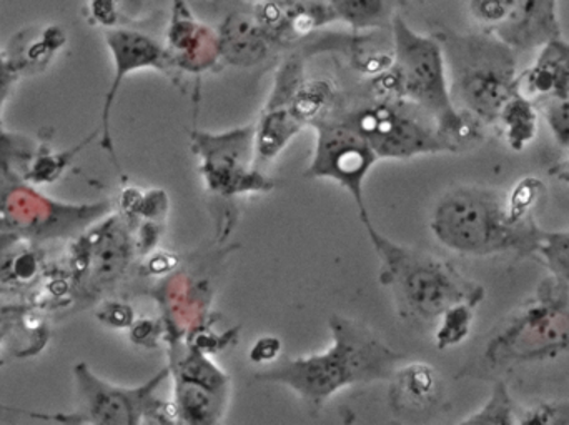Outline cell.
<instances>
[{
	"instance_id": "6da1fadb",
	"label": "cell",
	"mask_w": 569,
	"mask_h": 425,
	"mask_svg": "<svg viewBox=\"0 0 569 425\" xmlns=\"http://www.w3.org/2000/svg\"><path fill=\"white\" fill-rule=\"evenodd\" d=\"M328 327L331 333L328 349L263 370L257 374V380L288 387L311 406H321L341 389L357 384L391 380L403 356L385 344L377 333L343 316H331Z\"/></svg>"
},
{
	"instance_id": "7a4b0ae2",
	"label": "cell",
	"mask_w": 569,
	"mask_h": 425,
	"mask_svg": "<svg viewBox=\"0 0 569 425\" xmlns=\"http://www.w3.org/2000/svg\"><path fill=\"white\" fill-rule=\"evenodd\" d=\"M393 57L388 72L373 82L375 96L395 97L423 110L451 149L473 142L481 123L451 99L447 62L437 37L417 32L401 16L391 17Z\"/></svg>"
},
{
	"instance_id": "3957f363",
	"label": "cell",
	"mask_w": 569,
	"mask_h": 425,
	"mask_svg": "<svg viewBox=\"0 0 569 425\" xmlns=\"http://www.w3.org/2000/svg\"><path fill=\"white\" fill-rule=\"evenodd\" d=\"M361 223L380 259L378 280L390 290L403 319L437 324L450 307L458 304L478 307L483 303L487 296L483 286L468 279L453 264L388 239L370 217H363Z\"/></svg>"
},
{
	"instance_id": "277c9868",
	"label": "cell",
	"mask_w": 569,
	"mask_h": 425,
	"mask_svg": "<svg viewBox=\"0 0 569 425\" xmlns=\"http://www.w3.org/2000/svg\"><path fill=\"white\" fill-rule=\"evenodd\" d=\"M430 229L445 249L467 257L535 254L543 234L533 217L508 216L507 196L478 186L445 192L435 204Z\"/></svg>"
},
{
	"instance_id": "5b68a950",
	"label": "cell",
	"mask_w": 569,
	"mask_h": 425,
	"mask_svg": "<svg viewBox=\"0 0 569 425\" xmlns=\"http://www.w3.org/2000/svg\"><path fill=\"white\" fill-rule=\"evenodd\" d=\"M447 62L451 99L481 126H497L505 103L520 92L517 50L493 33H435Z\"/></svg>"
},
{
	"instance_id": "8992f818",
	"label": "cell",
	"mask_w": 569,
	"mask_h": 425,
	"mask_svg": "<svg viewBox=\"0 0 569 425\" xmlns=\"http://www.w3.org/2000/svg\"><path fill=\"white\" fill-rule=\"evenodd\" d=\"M137 249L129 217L110 212L76 237L66 267L43 276V306L82 310L99 303L123 279Z\"/></svg>"
},
{
	"instance_id": "52a82bcc",
	"label": "cell",
	"mask_w": 569,
	"mask_h": 425,
	"mask_svg": "<svg viewBox=\"0 0 569 425\" xmlns=\"http://www.w3.org/2000/svg\"><path fill=\"white\" fill-rule=\"evenodd\" d=\"M569 353V289L553 276L488 339L483 364L491 370L550 363Z\"/></svg>"
},
{
	"instance_id": "ba28073f",
	"label": "cell",
	"mask_w": 569,
	"mask_h": 425,
	"mask_svg": "<svg viewBox=\"0 0 569 425\" xmlns=\"http://www.w3.org/2000/svg\"><path fill=\"white\" fill-rule=\"evenodd\" d=\"M109 200L66 204L43 196L0 157V230L30 243L76 239L112 212Z\"/></svg>"
},
{
	"instance_id": "9c48e42d",
	"label": "cell",
	"mask_w": 569,
	"mask_h": 425,
	"mask_svg": "<svg viewBox=\"0 0 569 425\" xmlns=\"http://www.w3.org/2000/svg\"><path fill=\"white\" fill-rule=\"evenodd\" d=\"M328 116L357 130L378 159H413L428 154L453 152L433 120L403 99L375 96L368 102Z\"/></svg>"
},
{
	"instance_id": "30bf717a",
	"label": "cell",
	"mask_w": 569,
	"mask_h": 425,
	"mask_svg": "<svg viewBox=\"0 0 569 425\" xmlns=\"http://www.w3.org/2000/svg\"><path fill=\"white\" fill-rule=\"evenodd\" d=\"M170 369L159 374L139 387H119L90 370L86 363L73 367L80 411L79 424L140 425L149 423H177L173 406H167L157 397V389L169 379Z\"/></svg>"
},
{
	"instance_id": "8fae6325",
	"label": "cell",
	"mask_w": 569,
	"mask_h": 425,
	"mask_svg": "<svg viewBox=\"0 0 569 425\" xmlns=\"http://www.w3.org/2000/svg\"><path fill=\"white\" fill-rule=\"evenodd\" d=\"M192 146L210 192L232 197L273 189V180L267 179L257 164L256 126L223 134L196 132Z\"/></svg>"
},
{
	"instance_id": "7c38bea8",
	"label": "cell",
	"mask_w": 569,
	"mask_h": 425,
	"mask_svg": "<svg viewBox=\"0 0 569 425\" xmlns=\"http://www.w3.org/2000/svg\"><path fill=\"white\" fill-rule=\"evenodd\" d=\"M311 126L317 132V142L305 177L333 180L350 194L361 219L370 217L365 202V180L380 160L377 154L357 130L337 117L325 116Z\"/></svg>"
},
{
	"instance_id": "4fadbf2b",
	"label": "cell",
	"mask_w": 569,
	"mask_h": 425,
	"mask_svg": "<svg viewBox=\"0 0 569 425\" xmlns=\"http://www.w3.org/2000/svg\"><path fill=\"white\" fill-rule=\"evenodd\" d=\"M558 3L560 0H470V10L487 32L517 52H528L561 37Z\"/></svg>"
},
{
	"instance_id": "5bb4252c",
	"label": "cell",
	"mask_w": 569,
	"mask_h": 425,
	"mask_svg": "<svg viewBox=\"0 0 569 425\" xmlns=\"http://www.w3.org/2000/svg\"><path fill=\"white\" fill-rule=\"evenodd\" d=\"M106 43L109 47L110 56H112L113 77L109 90L106 92L102 116H100L99 132L102 134L100 146L109 154L116 169L122 172L112 137V110L117 96L122 89L123 80L137 70H166L172 60L162 43L140 30L127 29V27L107 29Z\"/></svg>"
},
{
	"instance_id": "9a60e30c",
	"label": "cell",
	"mask_w": 569,
	"mask_h": 425,
	"mask_svg": "<svg viewBox=\"0 0 569 425\" xmlns=\"http://www.w3.org/2000/svg\"><path fill=\"white\" fill-rule=\"evenodd\" d=\"M520 92L535 103L569 96V42L563 37L540 47L537 59L520 73Z\"/></svg>"
},
{
	"instance_id": "2e32d148",
	"label": "cell",
	"mask_w": 569,
	"mask_h": 425,
	"mask_svg": "<svg viewBox=\"0 0 569 425\" xmlns=\"http://www.w3.org/2000/svg\"><path fill=\"white\" fill-rule=\"evenodd\" d=\"M66 42L59 26L30 27L16 33L3 53L17 76H30L46 70Z\"/></svg>"
},
{
	"instance_id": "e0dca14e",
	"label": "cell",
	"mask_w": 569,
	"mask_h": 425,
	"mask_svg": "<svg viewBox=\"0 0 569 425\" xmlns=\"http://www.w3.org/2000/svg\"><path fill=\"white\" fill-rule=\"evenodd\" d=\"M272 42L256 16L236 13L220 30L219 56L233 66L252 67L267 59Z\"/></svg>"
},
{
	"instance_id": "ac0fdd59",
	"label": "cell",
	"mask_w": 569,
	"mask_h": 425,
	"mask_svg": "<svg viewBox=\"0 0 569 425\" xmlns=\"http://www.w3.org/2000/svg\"><path fill=\"white\" fill-rule=\"evenodd\" d=\"M39 244L0 230V287L29 289L46 276Z\"/></svg>"
},
{
	"instance_id": "d6986e66",
	"label": "cell",
	"mask_w": 569,
	"mask_h": 425,
	"mask_svg": "<svg viewBox=\"0 0 569 425\" xmlns=\"http://www.w3.org/2000/svg\"><path fill=\"white\" fill-rule=\"evenodd\" d=\"M390 383V399L397 411L427 409L438 399L440 393L438 374L433 367L423 363L398 367Z\"/></svg>"
},
{
	"instance_id": "ffe728a7",
	"label": "cell",
	"mask_w": 569,
	"mask_h": 425,
	"mask_svg": "<svg viewBox=\"0 0 569 425\" xmlns=\"http://www.w3.org/2000/svg\"><path fill=\"white\" fill-rule=\"evenodd\" d=\"M301 127L303 122L291 112L290 103L270 100L262 119L256 126V152L259 167L272 162L293 139L295 134L300 132Z\"/></svg>"
},
{
	"instance_id": "44dd1931",
	"label": "cell",
	"mask_w": 569,
	"mask_h": 425,
	"mask_svg": "<svg viewBox=\"0 0 569 425\" xmlns=\"http://www.w3.org/2000/svg\"><path fill=\"white\" fill-rule=\"evenodd\" d=\"M227 391L213 389L193 380L177 379L176 409L177 421L187 424H216L223 414Z\"/></svg>"
},
{
	"instance_id": "7402d4cb",
	"label": "cell",
	"mask_w": 569,
	"mask_h": 425,
	"mask_svg": "<svg viewBox=\"0 0 569 425\" xmlns=\"http://www.w3.org/2000/svg\"><path fill=\"white\" fill-rule=\"evenodd\" d=\"M497 126L500 127L510 149L521 152L533 142L538 134L540 116H538L537 103L528 99L525 93L518 92L505 103Z\"/></svg>"
},
{
	"instance_id": "603a6c76",
	"label": "cell",
	"mask_w": 569,
	"mask_h": 425,
	"mask_svg": "<svg viewBox=\"0 0 569 425\" xmlns=\"http://www.w3.org/2000/svg\"><path fill=\"white\" fill-rule=\"evenodd\" d=\"M333 20H343L353 29H368L388 23L391 16L387 0H325Z\"/></svg>"
},
{
	"instance_id": "cb8c5ba5",
	"label": "cell",
	"mask_w": 569,
	"mask_h": 425,
	"mask_svg": "<svg viewBox=\"0 0 569 425\" xmlns=\"http://www.w3.org/2000/svg\"><path fill=\"white\" fill-rule=\"evenodd\" d=\"M461 425H520V409L503 380H498L487 403Z\"/></svg>"
},
{
	"instance_id": "d4e9b609",
	"label": "cell",
	"mask_w": 569,
	"mask_h": 425,
	"mask_svg": "<svg viewBox=\"0 0 569 425\" xmlns=\"http://www.w3.org/2000/svg\"><path fill=\"white\" fill-rule=\"evenodd\" d=\"M475 309L477 307L468 304H458L450 307L443 316L435 324V344L438 349L447 350L460 346L470 336L473 327Z\"/></svg>"
},
{
	"instance_id": "484cf974",
	"label": "cell",
	"mask_w": 569,
	"mask_h": 425,
	"mask_svg": "<svg viewBox=\"0 0 569 425\" xmlns=\"http://www.w3.org/2000/svg\"><path fill=\"white\" fill-rule=\"evenodd\" d=\"M558 283L569 289V229L543 230L537 253Z\"/></svg>"
},
{
	"instance_id": "4316f807",
	"label": "cell",
	"mask_w": 569,
	"mask_h": 425,
	"mask_svg": "<svg viewBox=\"0 0 569 425\" xmlns=\"http://www.w3.org/2000/svg\"><path fill=\"white\" fill-rule=\"evenodd\" d=\"M545 186L537 177H523L507 196L508 216L513 220H525L531 216V210L537 207L543 197Z\"/></svg>"
},
{
	"instance_id": "83f0119b",
	"label": "cell",
	"mask_w": 569,
	"mask_h": 425,
	"mask_svg": "<svg viewBox=\"0 0 569 425\" xmlns=\"http://www.w3.org/2000/svg\"><path fill=\"white\" fill-rule=\"evenodd\" d=\"M520 425H569V403H538L520 411Z\"/></svg>"
},
{
	"instance_id": "f1b7e54d",
	"label": "cell",
	"mask_w": 569,
	"mask_h": 425,
	"mask_svg": "<svg viewBox=\"0 0 569 425\" xmlns=\"http://www.w3.org/2000/svg\"><path fill=\"white\" fill-rule=\"evenodd\" d=\"M541 106H543L541 109L551 136L555 137L558 146L569 149V96L560 100H550Z\"/></svg>"
},
{
	"instance_id": "f546056e",
	"label": "cell",
	"mask_w": 569,
	"mask_h": 425,
	"mask_svg": "<svg viewBox=\"0 0 569 425\" xmlns=\"http://www.w3.org/2000/svg\"><path fill=\"white\" fill-rule=\"evenodd\" d=\"M100 320L110 327H130L133 324V313L122 303H106L97 314Z\"/></svg>"
},
{
	"instance_id": "4dcf8cb0",
	"label": "cell",
	"mask_w": 569,
	"mask_h": 425,
	"mask_svg": "<svg viewBox=\"0 0 569 425\" xmlns=\"http://www.w3.org/2000/svg\"><path fill=\"white\" fill-rule=\"evenodd\" d=\"M282 353V340L276 336L260 337L252 349H250V360L256 364L276 363Z\"/></svg>"
},
{
	"instance_id": "1f68e13d",
	"label": "cell",
	"mask_w": 569,
	"mask_h": 425,
	"mask_svg": "<svg viewBox=\"0 0 569 425\" xmlns=\"http://www.w3.org/2000/svg\"><path fill=\"white\" fill-rule=\"evenodd\" d=\"M10 416H29L33 417L37 421H47V423H60V424H76V417L73 414H40V413H30V411L16 409V407H7L0 404V424H9L16 423L13 419H9Z\"/></svg>"
},
{
	"instance_id": "d6a6232c",
	"label": "cell",
	"mask_w": 569,
	"mask_h": 425,
	"mask_svg": "<svg viewBox=\"0 0 569 425\" xmlns=\"http://www.w3.org/2000/svg\"><path fill=\"white\" fill-rule=\"evenodd\" d=\"M27 307H0V344L7 336L22 329Z\"/></svg>"
},
{
	"instance_id": "836d02e7",
	"label": "cell",
	"mask_w": 569,
	"mask_h": 425,
	"mask_svg": "<svg viewBox=\"0 0 569 425\" xmlns=\"http://www.w3.org/2000/svg\"><path fill=\"white\" fill-rule=\"evenodd\" d=\"M19 80V76L13 72L12 67L7 62L6 53L0 52V136L3 134L2 129V109L6 103L7 97H9L10 90H12L13 83Z\"/></svg>"
},
{
	"instance_id": "e575fe53",
	"label": "cell",
	"mask_w": 569,
	"mask_h": 425,
	"mask_svg": "<svg viewBox=\"0 0 569 425\" xmlns=\"http://www.w3.org/2000/svg\"><path fill=\"white\" fill-rule=\"evenodd\" d=\"M551 176L555 179L561 180V182L569 184V160L558 164L553 169L550 170Z\"/></svg>"
},
{
	"instance_id": "d590c367",
	"label": "cell",
	"mask_w": 569,
	"mask_h": 425,
	"mask_svg": "<svg viewBox=\"0 0 569 425\" xmlns=\"http://www.w3.org/2000/svg\"><path fill=\"white\" fill-rule=\"evenodd\" d=\"M423 2H440V0H423Z\"/></svg>"
}]
</instances>
